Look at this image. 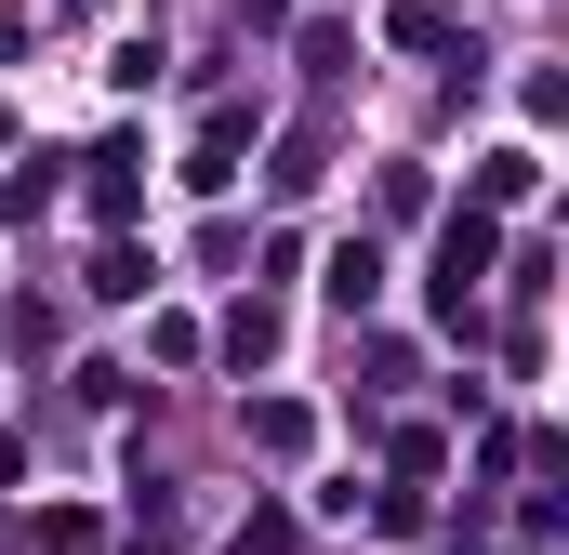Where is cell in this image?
<instances>
[{
    "label": "cell",
    "instance_id": "obj_1",
    "mask_svg": "<svg viewBox=\"0 0 569 555\" xmlns=\"http://www.w3.org/2000/svg\"><path fill=\"white\" fill-rule=\"evenodd\" d=\"M239 145H252V120H239V107H226V120H212V133L186 145V185H226V172H239Z\"/></svg>",
    "mask_w": 569,
    "mask_h": 555
},
{
    "label": "cell",
    "instance_id": "obj_2",
    "mask_svg": "<svg viewBox=\"0 0 569 555\" xmlns=\"http://www.w3.org/2000/svg\"><path fill=\"white\" fill-rule=\"evenodd\" d=\"M530 185H543V159H530V145H490V159H477V199H490V212H503V199H530Z\"/></svg>",
    "mask_w": 569,
    "mask_h": 555
},
{
    "label": "cell",
    "instance_id": "obj_3",
    "mask_svg": "<svg viewBox=\"0 0 569 555\" xmlns=\"http://www.w3.org/2000/svg\"><path fill=\"white\" fill-rule=\"evenodd\" d=\"M371 291H385V252H371V239H345V252H331V304H345V317H358V304H371Z\"/></svg>",
    "mask_w": 569,
    "mask_h": 555
},
{
    "label": "cell",
    "instance_id": "obj_4",
    "mask_svg": "<svg viewBox=\"0 0 569 555\" xmlns=\"http://www.w3.org/2000/svg\"><path fill=\"white\" fill-rule=\"evenodd\" d=\"M226 357H239V371H266V357H279V317H266V304H239V317H226Z\"/></svg>",
    "mask_w": 569,
    "mask_h": 555
},
{
    "label": "cell",
    "instance_id": "obj_5",
    "mask_svg": "<svg viewBox=\"0 0 569 555\" xmlns=\"http://www.w3.org/2000/svg\"><path fill=\"white\" fill-rule=\"evenodd\" d=\"M239 13H252V27H279V13H291V0H239Z\"/></svg>",
    "mask_w": 569,
    "mask_h": 555
}]
</instances>
